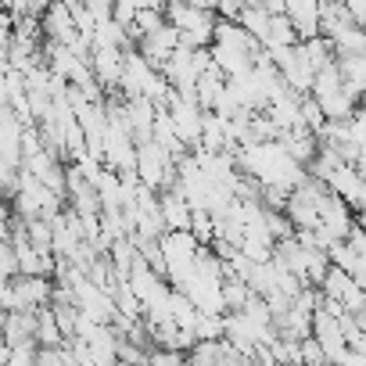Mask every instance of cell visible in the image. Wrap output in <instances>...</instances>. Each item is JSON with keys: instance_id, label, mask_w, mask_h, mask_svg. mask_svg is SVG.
Instances as JSON below:
<instances>
[{"instance_id": "1", "label": "cell", "mask_w": 366, "mask_h": 366, "mask_svg": "<svg viewBox=\"0 0 366 366\" xmlns=\"http://www.w3.org/2000/svg\"><path fill=\"white\" fill-rule=\"evenodd\" d=\"M158 248H162V262H165V277L172 280V287H183V280L191 277L198 255H202V241L191 234V230H165L158 237Z\"/></svg>"}, {"instance_id": "2", "label": "cell", "mask_w": 366, "mask_h": 366, "mask_svg": "<svg viewBox=\"0 0 366 366\" xmlns=\"http://www.w3.org/2000/svg\"><path fill=\"white\" fill-rule=\"evenodd\" d=\"M165 22L179 33V44L183 47H212V33H216V15L212 11H202V8H191L183 0H169L165 8Z\"/></svg>"}, {"instance_id": "3", "label": "cell", "mask_w": 366, "mask_h": 366, "mask_svg": "<svg viewBox=\"0 0 366 366\" xmlns=\"http://www.w3.org/2000/svg\"><path fill=\"white\" fill-rule=\"evenodd\" d=\"M133 172H137V179L144 183V187L165 191V187H172V183H176V158L165 147H158L154 140H147V144H137V165H133Z\"/></svg>"}, {"instance_id": "4", "label": "cell", "mask_w": 366, "mask_h": 366, "mask_svg": "<svg viewBox=\"0 0 366 366\" xmlns=\"http://www.w3.org/2000/svg\"><path fill=\"white\" fill-rule=\"evenodd\" d=\"M165 112H169V119H172L179 140L187 144V147H198V140H202V122H205V108H202L194 97H183V94L172 90L169 101H165Z\"/></svg>"}, {"instance_id": "5", "label": "cell", "mask_w": 366, "mask_h": 366, "mask_svg": "<svg viewBox=\"0 0 366 366\" xmlns=\"http://www.w3.org/2000/svg\"><path fill=\"white\" fill-rule=\"evenodd\" d=\"M179 47V33L165 22L162 29H154V33H147L144 40H137V51H140V58L151 65V69H165V61L172 58V51Z\"/></svg>"}, {"instance_id": "6", "label": "cell", "mask_w": 366, "mask_h": 366, "mask_svg": "<svg viewBox=\"0 0 366 366\" xmlns=\"http://www.w3.org/2000/svg\"><path fill=\"white\" fill-rule=\"evenodd\" d=\"M122 65L126 51L122 47H90V69L101 86H119L122 83Z\"/></svg>"}, {"instance_id": "7", "label": "cell", "mask_w": 366, "mask_h": 366, "mask_svg": "<svg viewBox=\"0 0 366 366\" xmlns=\"http://www.w3.org/2000/svg\"><path fill=\"white\" fill-rule=\"evenodd\" d=\"M158 209H162V223L165 230H191V216L194 209L187 205V198H183L176 187H165L158 194Z\"/></svg>"}, {"instance_id": "8", "label": "cell", "mask_w": 366, "mask_h": 366, "mask_svg": "<svg viewBox=\"0 0 366 366\" xmlns=\"http://www.w3.org/2000/svg\"><path fill=\"white\" fill-rule=\"evenodd\" d=\"M4 345L8 348H22V345H36V312H8L4 320Z\"/></svg>"}, {"instance_id": "9", "label": "cell", "mask_w": 366, "mask_h": 366, "mask_svg": "<svg viewBox=\"0 0 366 366\" xmlns=\"http://www.w3.org/2000/svg\"><path fill=\"white\" fill-rule=\"evenodd\" d=\"M337 76H341V86L355 97L366 90V54H345L341 65H337Z\"/></svg>"}, {"instance_id": "10", "label": "cell", "mask_w": 366, "mask_h": 366, "mask_svg": "<svg viewBox=\"0 0 366 366\" xmlns=\"http://www.w3.org/2000/svg\"><path fill=\"white\" fill-rule=\"evenodd\" d=\"M295 40H298V29H295V22H291L287 15H273V19H269V29H266V36H262L266 51L295 47Z\"/></svg>"}, {"instance_id": "11", "label": "cell", "mask_w": 366, "mask_h": 366, "mask_svg": "<svg viewBox=\"0 0 366 366\" xmlns=\"http://www.w3.org/2000/svg\"><path fill=\"white\" fill-rule=\"evenodd\" d=\"M36 345H40V348H61V345H65V334H61V327H58L51 305L36 309Z\"/></svg>"}, {"instance_id": "12", "label": "cell", "mask_w": 366, "mask_h": 366, "mask_svg": "<svg viewBox=\"0 0 366 366\" xmlns=\"http://www.w3.org/2000/svg\"><path fill=\"white\" fill-rule=\"evenodd\" d=\"M165 26V11L162 8H137V19H133V26L126 29L133 40H144L147 33H154V29H162Z\"/></svg>"}, {"instance_id": "13", "label": "cell", "mask_w": 366, "mask_h": 366, "mask_svg": "<svg viewBox=\"0 0 366 366\" xmlns=\"http://www.w3.org/2000/svg\"><path fill=\"white\" fill-rule=\"evenodd\" d=\"M15 277H19V259L8 237V241H0V280H15Z\"/></svg>"}, {"instance_id": "14", "label": "cell", "mask_w": 366, "mask_h": 366, "mask_svg": "<svg viewBox=\"0 0 366 366\" xmlns=\"http://www.w3.org/2000/svg\"><path fill=\"white\" fill-rule=\"evenodd\" d=\"M112 19H115L122 29H129V26H133V19H137V4H133V0H115Z\"/></svg>"}, {"instance_id": "15", "label": "cell", "mask_w": 366, "mask_h": 366, "mask_svg": "<svg viewBox=\"0 0 366 366\" xmlns=\"http://www.w3.org/2000/svg\"><path fill=\"white\" fill-rule=\"evenodd\" d=\"M248 8V0H216V11H223L230 22H237V15Z\"/></svg>"}, {"instance_id": "16", "label": "cell", "mask_w": 366, "mask_h": 366, "mask_svg": "<svg viewBox=\"0 0 366 366\" xmlns=\"http://www.w3.org/2000/svg\"><path fill=\"white\" fill-rule=\"evenodd\" d=\"M183 4H191V8H202V11H216V0H183Z\"/></svg>"}]
</instances>
